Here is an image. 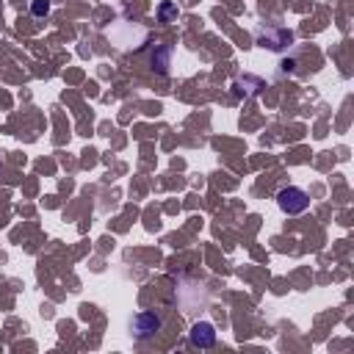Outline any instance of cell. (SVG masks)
I'll return each instance as SVG.
<instances>
[{
    "label": "cell",
    "instance_id": "cell-1",
    "mask_svg": "<svg viewBox=\"0 0 354 354\" xmlns=\"http://www.w3.org/2000/svg\"><path fill=\"white\" fill-rule=\"evenodd\" d=\"M277 205L285 211V214H302V211H307V205H310V197L302 191V189H282L280 194H277Z\"/></svg>",
    "mask_w": 354,
    "mask_h": 354
},
{
    "label": "cell",
    "instance_id": "cell-3",
    "mask_svg": "<svg viewBox=\"0 0 354 354\" xmlns=\"http://www.w3.org/2000/svg\"><path fill=\"white\" fill-rule=\"evenodd\" d=\"M191 343L200 346V348L214 346V343H216V329H214V324H208V321L194 324V326H191Z\"/></svg>",
    "mask_w": 354,
    "mask_h": 354
},
{
    "label": "cell",
    "instance_id": "cell-2",
    "mask_svg": "<svg viewBox=\"0 0 354 354\" xmlns=\"http://www.w3.org/2000/svg\"><path fill=\"white\" fill-rule=\"evenodd\" d=\"M160 329V318L155 315V313H138L136 318H133V332H136V337H149V335H155Z\"/></svg>",
    "mask_w": 354,
    "mask_h": 354
},
{
    "label": "cell",
    "instance_id": "cell-4",
    "mask_svg": "<svg viewBox=\"0 0 354 354\" xmlns=\"http://www.w3.org/2000/svg\"><path fill=\"white\" fill-rule=\"evenodd\" d=\"M34 14H48V3L37 0V3H34Z\"/></svg>",
    "mask_w": 354,
    "mask_h": 354
}]
</instances>
